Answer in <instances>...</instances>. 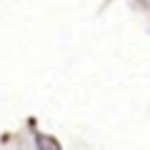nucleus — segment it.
Here are the masks:
<instances>
[{
  "label": "nucleus",
  "mask_w": 150,
  "mask_h": 150,
  "mask_svg": "<svg viewBox=\"0 0 150 150\" xmlns=\"http://www.w3.org/2000/svg\"><path fill=\"white\" fill-rule=\"evenodd\" d=\"M35 143H38V150H60L58 140H53L50 135H38Z\"/></svg>",
  "instance_id": "obj_1"
}]
</instances>
